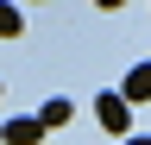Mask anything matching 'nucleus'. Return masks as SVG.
<instances>
[{"label": "nucleus", "mask_w": 151, "mask_h": 145, "mask_svg": "<svg viewBox=\"0 0 151 145\" xmlns=\"http://www.w3.org/2000/svg\"><path fill=\"white\" fill-rule=\"evenodd\" d=\"M19 25H25V19H19V6H6V0H0V38H13Z\"/></svg>", "instance_id": "5"}, {"label": "nucleus", "mask_w": 151, "mask_h": 145, "mask_svg": "<svg viewBox=\"0 0 151 145\" xmlns=\"http://www.w3.org/2000/svg\"><path fill=\"white\" fill-rule=\"evenodd\" d=\"M63 120H69V101H63V95H50L44 107H38V126H44V133H50V126H63Z\"/></svg>", "instance_id": "4"}, {"label": "nucleus", "mask_w": 151, "mask_h": 145, "mask_svg": "<svg viewBox=\"0 0 151 145\" xmlns=\"http://www.w3.org/2000/svg\"><path fill=\"white\" fill-rule=\"evenodd\" d=\"M94 120H101V133H113V139H132V107H126V95H120V88L94 101Z\"/></svg>", "instance_id": "1"}, {"label": "nucleus", "mask_w": 151, "mask_h": 145, "mask_svg": "<svg viewBox=\"0 0 151 145\" xmlns=\"http://www.w3.org/2000/svg\"><path fill=\"white\" fill-rule=\"evenodd\" d=\"M0 139H6V145H38V139H44V126H38V114H19V120L0 126Z\"/></svg>", "instance_id": "2"}, {"label": "nucleus", "mask_w": 151, "mask_h": 145, "mask_svg": "<svg viewBox=\"0 0 151 145\" xmlns=\"http://www.w3.org/2000/svg\"><path fill=\"white\" fill-rule=\"evenodd\" d=\"M120 95H126V107H139V101H151V63H139V69H126Z\"/></svg>", "instance_id": "3"}, {"label": "nucleus", "mask_w": 151, "mask_h": 145, "mask_svg": "<svg viewBox=\"0 0 151 145\" xmlns=\"http://www.w3.org/2000/svg\"><path fill=\"white\" fill-rule=\"evenodd\" d=\"M126 145H151V133H132V139H126Z\"/></svg>", "instance_id": "6"}]
</instances>
